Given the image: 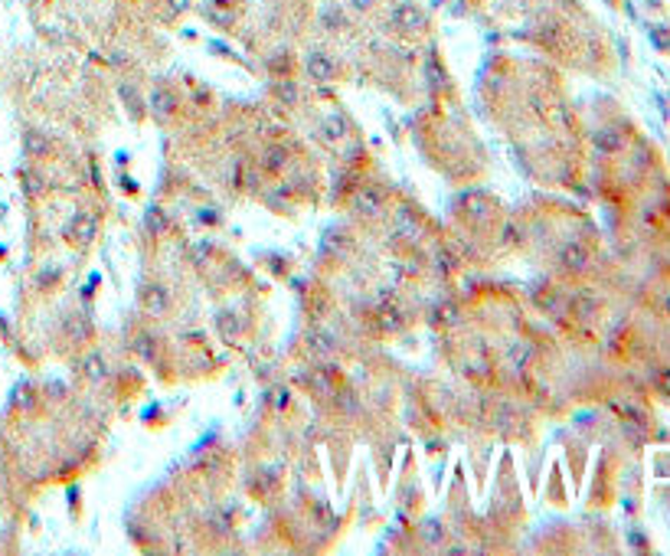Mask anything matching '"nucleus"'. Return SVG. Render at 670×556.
I'll list each match as a JSON object with an SVG mask.
<instances>
[{
	"label": "nucleus",
	"mask_w": 670,
	"mask_h": 556,
	"mask_svg": "<svg viewBox=\"0 0 670 556\" xmlns=\"http://www.w3.org/2000/svg\"><path fill=\"white\" fill-rule=\"evenodd\" d=\"M377 20H380V30L403 46H423V43H432L436 36L432 13L423 0H383V10Z\"/></svg>",
	"instance_id": "obj_1"
},
{
	"label": "nucleus",
	"mask_w": 670,
	"mask_h": 556,
	"mask_svg": "<svg viewBox=\"0 0 670 556\" xmlns=\"http://www.w3.org/2000/svg\"><path fill=\"white\" fill-rule=\"evenodd\" d=\"M393 204H396L393 187H390V184H383V181H373V177H367V181H363V184L354 190V197L347 200V207H350L354 220H357V223H363V227L386 220V217H390V210H393Z\"/></svg>",
	"instance_id": "obj_2"
},
{
	"label": "nucleus",
	"mask_w": 670,
	"mask_h": 556,
	"mask_svg": "<svg viewBox=\"0 0 670 556\" xmlns=\"http://www.w3.org/2000/svg\"><path fill=\"white\" fill-rule=\"evenodd\" d=\"M308 82H314V85H327V82H334V79H340V72H344V59L334 53V49H327V46H321V43H311V46H304V53H301V69H298Z\"/></svg>",
	"instance_id": "obj_3"
},
{
	"label": "nucleus",
	"mask_w": 670,
	"mask_h": 556,
	"mask_svg": "<svg viewBox=\"0 0 670 556\" xmlns=\"http://www.w3.org/2000/svg\"><path fill=\"white\" fill-rule=\"evenodd\" d=\"M197 10L210 26L223 33H239L249 16V0H200Z\"/></svg>",
	"instance_id": "obj_4"
},
{
	"label": "nucleus",
	"mask_w": 670,
	"mask_h": 556,
	"mask_svg": "<svg viewBox=\"0 0 670 556\" xmlns=\"http://www.w3.org/2000/svg\"><path fill=\"white\" fill-rule=\"evenodd\" d=\"M314 26L324 33V36H350L357 30V16L340 3V0H324L317 10H314Z\"/></svg>",
	"instance_id": "obj_5"
},
{
	"label": "nucleus",
	"mask_w": 670,
	"mask_h": 556,
	"mask_svg": "<svg viewBox=\"0 0 670 556\" xmlns=\"http://www.w3.org/2000/svg\"><path fill=\"white\" fill-rule=\"evenodd\" d=\"M145 102H148V112H151L158 121H174L177 112L187 105L184 92H181L174 82H168V79H158V82L151 85V92H148Z\"/></svg>",
	"instance_id": "obj_6"
},
{
	"label": "nucleus",
	"mask_w": 670,
	"mask_h": 556,
	"mask_svg": "<svg viewBox=\"0 0 670 556\" xmlns=\"http://www.w3.org/2000/svg\"><path fill=\"white\" fill-rule=\"evenodd\" d=\"M138 308L151 317H168L174 311V291L168 281H145L138 288Z\"/></svg>",
	"instance_id": "obj_7"
},
{
	"label": "nucleus",
	"mask_w": 670,
	"mask_h": 556,
	"mask_svg": "<svg viewBox=\"0 0 670 556\" xmlns=\"http://www.w3.org/2000/svg\"><path fill=\"white\" fill-rule=\"evenodd\" d=\"M317 131H321V138H324L331 148H344L347 141H357V125H354V118H350L347 112H331V115H324L321 125H317Z\"/></svg>",
	"instance_id": "obj_8"
},
{
	"label": "nucleus",
	"mask_w": 670,
	"mask_h": 556,
	"mask_svg": "<svg viewBox=\"0 0 670 556\" xmlns=\"http://www.w3.org/2000/svg\"><path fill=\"white\" fill-rule=\"evenodd\" d=\"M69 243H79V246H89L95 236H99V217H92L89 210H79L72 220H69Z\"/></svg>",
	"instance_id": "obj_9"
},
{
	"label": "nucleus",
	"mask_w": 670,
	"mask_h": 556,
	"mask_svg": "<svg viewBox=\"0 0 670 556\" xmlns=\"http://www.w3.org/2000/svg\"><path fill=\"white\" fill-rule=\"evenodd\" d=\"M79 370H82V377H85L89 383H105V377H108V360H105L102 350H89V354L79 360Z\"/></svg>",
	"instance_id": "obj_10"
},
{
	"label": "nucleus",
	"mask_w": 670,
	"mask_h": 556,
	"mask_svg": "<svg viewBox=\"0 0 670 556\" xmlns=\"http://www.w3.org/2000/svg\"><path fill=\"white\" fill-rule=\"evenodd\" d=\"M145 227H148V233L151 236H168L171 230H174V220H171V213L164 210V207H151L148 210V217H145Z\"/></svg>",
	"instance_id": "obj_11"
},
{
	"label": "nucleus",
	"mask_w": 670,
	"mask_h": 556,
	"mask_svg": "<svg viewBox=\"0 0 670 556\" xmlns=\"http://www.w3.org/2000/svg\"><path fill=\"white\" fill-rule=\"evenodd\" d=\"M194 7L197 0H154V10L161 20H184Z\"/></svg>",
	"instance_id": "obj_12"
},
{
	"label": "nucleus",
	"mask_w": 670,
	"mask_h": 556,
	"mask_svg": "<svg viewBox=\"0 0 670 556\" xmlns=\"http://www.w3.org/2000/svg\"><path fill=\"white\" fill-rule=\"evenodd\" d=\"M357 20H377L383 10V0H340Z\"/></svg>",
	"instance_id": "obj_13"
},
{
	"label": "nucleus",
	"mask_w": 670,
	"mask_h": 556,
	"mask_svg": "<svg viewBox=\"0 0 670 556\" xmlns=\"http://www.w3.org/2000/svg\"><path fill=\"white\" fill-rule=\"evenodd\" d=\"M26 151H30L33 158H43V154L49 151V138L39 135V131H30V135H26Z\"/></svg>",
	"instance_id": "obj_14"
},
{
	"label": "nucleus",
	"mask_w": 670,
	"mask_h": 556,
	"mask_svg": "<svg viewBox=\"0 0 670 556\" xmlns=\"http://www.w3.org/2000/svg\"><path fill=\"white\" fill-rule=\"evenodd\" d=\"M467 10H481V7H490V0H461Z\"/></svg>",
	"instance_id": "obj_15"
}]
</instances>
